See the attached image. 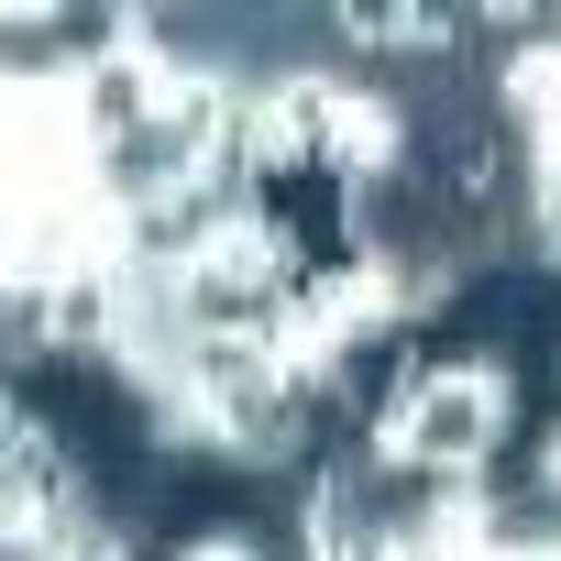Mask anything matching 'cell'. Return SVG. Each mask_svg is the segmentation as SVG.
I'll return each mask as SVG.
<instances>
[{
  "label": "cell",
  "instance_id": "cell-1",
  "mask_svg": "<svg viewBox=\"0 0 561 561\" xmlns=\"http://www.w3.org/2000/svg\"><path fill=\"white\" fill-rule=\"evenodd\" d=\"M506 430H517V375L495 353H419L375 408V462L430 473V484H473Z\"/></svg>",
  "mask_w": 561,
  "mask_h": 561
}]
</instances>
